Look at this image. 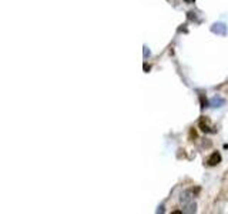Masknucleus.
<instances>
[{
    "instance_id": "obj_1",
    "label": "nucleus",
    "mask_w": 228,
    "mask_h": 214,
    "mask_svg": "<svg viewBox=\"0 0 228 214\" xmlns=\"http://www.w3.org/2000/svg\"><path fill=\"white\" fill-rule=\"evenodd\" d=\"M180 203L183 206V208H181L183 213H195V210H197V204L194 201L191 190H185V191L181 193Z\"/></svg>"
},
{
    "instance_id": "obj_2",
    "label": "nucleus",
    "mask_w": 228,
    "mask_h": 214,
    "mask_svg": "<svg viewBox=\"0 0 228 214\" xmlns=\"http://www.w3.org/2000/svg\"><path fill=\"white\" fill-rule=\"evenodd\" d=\"M211 32L214 34H218V36H225L227 34V26L224 23H214L211 26Z\"/></svg>"
},
{
    "instance_id": "obj_3",
    "label": "nucleus",
    "mask_w": 228,
    "mask_h": 214,
    "mask_svg": "<svg viewBox=\"0 0 228 214\" xmlns=\"http://www.w3.org/2000/svg\"><path fill=\"white\" fill-rule=\"evenodd\" d=\"M220 163H221V154L218 152H214L213 154L208 157V160H207V164H208V166H217Z\"/></svg>"
},
{
    "instance_id": "obj_4",
    "label": "nucleus",
    "mask_w": 228,
    "mask_h": 214,
    "mask_svg": "<svg viewBox=\"0 0 228 214\" xmlns=\"http://www.w3.org/2000/svg\"><path fill=\"white\" fill-rule=\"evenodd\" d=\"M198 126H200V129H201L204 133H215V130H211L210 127H208V118H205V117L200 118Z\"/></svg>"
},
{
    "instance_id": "obj_5",
    "label": "nucleus",
    "mask_w": 228,
    "mask_h": 214,
    "mask_svg": "<svg viewBox=\"0 0 228 214\" xmlns=\"http://www.w3.org/2000/svg\"><path fill=\"white\" fill-rule=\"evenodd\" d=\"M224 104H225V100L222 99V97H220V96L213 97V99H211V101H210V106L211 107H222Z\"/></svg>"
},
{
    "instance_id": "obj_6",
    "label": "nucleus",
    "mask_w": 228,
    "mask_h": 214,
    "mask_svg": "<svg viewBox=\"0 0 228 214\" xmlns=\"http://www.w3.org/2000/svg\"><path fill=\"white\" fill-rule=\"evenodd\" d=\"M201 107H207V100H204V97H201Z\"/></svg>"
},
{
    "instance_id": "obj_7",
    "label": "nucleus",
    "mask_w": 228,
    "mask_h": 214,
    "mask_svg": "<svg viewBox=\"0 0 228 214\" xmlns=\"http://www.w3.org/2000/svg\"><path fill=\"white\" fill-rule=\"evenodd\" d=\"M147 54H150V50H147V47H144V56L147 57Z\"/></svg>"
},
{
    "instance_id": "obj_8",
    "label": "nucleus",
    "mask_w": 228,
    "mask_h": 214,
    "mask_svg": "<svg viewBox=\"0 0 228 214\" xmlns=\"http://www.w3.org/2000/svg\"><path fill=\"white\" fill-rule=\"evenodd\" d=\"M184 2H185V3H188V4H191V3H194L195 0H184Z\"/></svg>"
},
{
    "instance_id": "obj_9",
    "label": "nucleus",
    "mask_w": 228,
    "mask_h": 214,
    "mask_svg": "<svg viewBox=\"0 0 228 214\" xmlns=\"http://www.w3.org/2000/svg\"><path fill=\"white\" fill-rule=\"evenodd\" d=\"M144 70L148 71V70H150V66H147V64H144Z\"/></svg>"
},
{
    "instance_id": "obj_10",
    "label": "nucleus",
    "mask_w": 228,
    "mask_h": 214,
    "mask_svg": "<svg viewBox=\"0 0 228 214\" xmlns=\"http://www.w3.org/2000/svg\"><path fill=\"white\" fill-rule=\"evenodd\" d=\"M163 208H164V207L161 206V207H160V208H158V210H157V213H160V211H161V213H164V210H163Z\"/></svg>"
}]
</instances>
